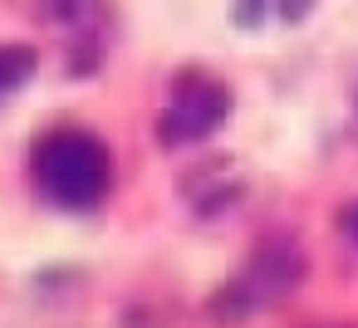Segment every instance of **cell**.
Masks as SVG:
<instances>
[{
	"instance_id": "cell-1",
	"label": "cell",
	"mask_w": 358,
	"mask_h": 328,
	"mask_svg": "<svg viewBox=\"0 0 358 328\" xmlns=\"http://www.w3.org/2000/svg\"><path fill=\"white\" fill-rule=\"evenodd\" d=\"M30 181L59 211H94L113 191V152L89 128H55L30 147Z\"/></svg>"
},
{
	"instance_id": "cell-2",
	"label": "cell",
	"mask_w": 358,
	"mask_h": 328,
	"mask_svg": "<svg viewBox=\"0 0 358 328\" xmlns=\"http://www.w3.org/2000/svg\"><path fill=\"white\" fill-rule=\"evenodd\" d=\"M299 279H304V255L289 240H265L241 264V274L211 294V318H226V323L255 318V313L275 308L280 299H289Z\"/></svg>"
},
{
	"instance_id": "cell-3",
	"label": "cell",
	"mask_w": 358,
	"mask_h": 328,
	"mask_svg": "<svg viewBox=\"0 0 358 328\" xmlns=\"http://www.w3.org/2000/svg\"><path fill=\"white\" fill-rule=\"evenodd\" d=\"M226 118H231V89L216 84L211 74L192 69V74H182L172 84V98H167V108L157 118V137H162V147H196Z\"/></svg>"
},
{
	"instance_id": "cell-4",
	"label": "cell",
	"mask_w": 358,
	"mask_h": 328,
	"mask_svg": "<svg viewBox=\"0 0 358 328\" xmlns=\"http://www.w3.org/2000/svg\"><path fill=\"white\" fill-rule=\"evenodd\" d=\"M35 79V50L30 45H0V98H10Z\"/></svg>"
},
{
	"instance_id": "cell-5",
	"label": "cell",
	"mask_w": 358,
	"mask_h": 328,
	"mask_svg": "<svg viewBox=\"0 0 358 328\" xmlns=\"http://www.w3.org/2000/svg\"><path fill=\"white\" fill-rule=\"evenodd\" d=\"M265 15H275V0H236V25L255 30L265 25Z\"/></svg>"
},
{
	"instance_id": "cell-6",
	"label": "cell",
	"mask_w": 358,
	"mask_h": 328,
	"mask_svg": "<svg viewBox=\"0 0 358 328\" xmlns=\"http://www.w3.org/2000/svg\"><path fill=\"white\" fill-rule=\"evenodd\" d=\"M309 10H314V0H275V15H280L285 25H299Z\"/></svg>"
},
{
	"instance_id": "cell-7",
	"label": "cell",
	"mask_w": 358,
	"mask_h": 328,
	"mask_svg": "<svg viewBox=\"0 0 358 328\" xmlns=\"http://www.w3.org/2000/svg\"><path fill=\"white\" fill-rule=\"evenodd\" d=\"M338 225H343V235H348V240L358 245V201H353V206H348V211L338 216Z\"/></svg>"
}]
</instances>
